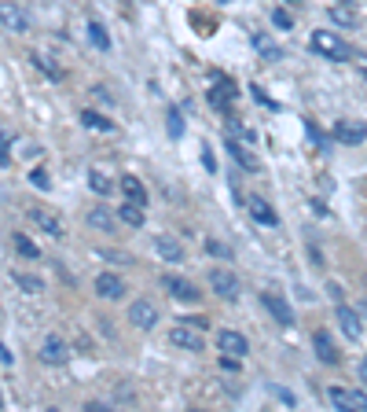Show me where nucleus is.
Segmentation results:
<instances>
[{"instance_id":"obj_4","label":"nucleus","mask_w":367,"mask_h":412,"mask_svg":"<svg viewBox=\"0 0 367 412\" xmlns=\"http://www.w3.org/2000/svg\"><path fill=\"white\" fill-rule=\"evenodd\" d=\"M331 405L338 408H353V412H367V390H345V386H331L327 390Z\"/></svg>"},{"instance_id":"obj_14","label":"nucleus","mask_w":367,"mask_h":412,"mask_svg":"<svg viewBox=\"0 0 367 412\" xmlns=\"http://www.w3.org/2000/svg\"><path fill=\"white\" fill-rule=\"evenodd\" d=\"M338 324H341V332L345 335H349V339H360L363 335V320H360V313L353 310V306H345V302H341V306H338Z\"/></svg>"},{"instance_id":"obj_34","label":"nucleus","mask_w":367,"mask_h":412,"mask_svg":"<svg viewBox=\"0 0 367 412\" xmlns=\"http://www.w3.org/2000/svg\"><path fill=\"white\" fill-rule=\"evenodd\" d=\"M99 258H106V262H133L128 254H114V250H99Z\"/></svg>"},{"instance_id":"obj_37","label":"nucleus","mask_w":367,"mask_h":412,"mask_svg":"<svg viewBox=\"0 0 367 412\" xmlns=\"http://www.w3.org/2000/svg\"><path fill=\"white\" fill-rule=\"evenodd\" d=\"M360 383H363V386H367V357H363V361H360Z\"/></svg>"},{"instance_id":"obj_11","label":"nucleus","mask_w":367,"mask_h":412,"mask_svg":"<svg viewBox=\"0 0 367 412\" xmlns=\"http://www.w3.org/2000/svg\"><path fill=\"white\" fill-rule=\"evenodd\" d=\"M217 346H221V354H235V357H246L250 354V339L243 332H221L217 335Z\"/></svg>"},{"instance_id":"obj_29","label":"nucleus","mask_w":367,"mask_h":412,"mask_svg":"<svg viewBox=\"0 0 367 412\" xmlns=\"http://www.w3.org/2000/svg\"><path fill=\"white\" fill-rule=\"evenodd\" d=\"M165 129H169V137H184V118H180L177 111H169V122H165Z\"/></svg>"},{"instance_id":"obj_24","label":"nucleus","mask_w":367,"mask_h":412,"mask_svg":"<svg viewBox=\"0 0 367 412\" xmlns=\"http://www.w3.org/2000/svg\"><path fill=\"white\" fill-rule=\"evenodd\" d=\"M89 188H92L96 195H106V191H111V188H114V181H111V177H106V173H103V169H89Z\"/></svg>"},{"instance_id":"obj_40","label":"nucleus","mask_w":367,"mask_h":412,"mask_svg":"<svg viewBox=\"0 0 367 412\" xmlns=\"http://www.w3.org/2000/svg\"><path fill=\"white\" fill-rule=\"evenodd\" d=\"M0 408H4V398H0Z\"/></svg>"},{"instance_id":"obj_39","label":"nucleus","mask_w":367,"mask_h":412,"mask_svg":"<svg viewBox=\"0 0 367 412\" xmlns=\"http://www.w3.org/2000/svg\"><path fill=\"white\" fill-rule=\"evenodd\" d=\"M287 4H297V0H287Z\"/></svg>"},{"instance_id":"obj_20","label":"nucleus","mask_w":367,"mask_h":412,"mask_svg":"<svg viewBox=\"0 0 367 412\" xmlns=\"http://www.w3.org/2000/svg\"><path fill=\"white\" fill-rule=\"evenodd\" d=\"M118 221H121V225H128V228H140V225H143V206H140V203H133V199L121 203V206H118Z\"/></svg>"},{"instance_id":"obj_25","label":"nucleus","mask_w":367,"mask_h":412,"mask_svg":"<svg viewBox=\"0 0 367 412\" xmlns=\"http://www.w3.org/2000/svg\"><path fill=\"white\" fill-rule=\"evenodd\" d=\"M15 247H18V254H23V258H40L37 243L30 240V236H23V232H15Z\"/></svg>"},{"instance_id":"obj_17","label":"nucleus","mask_w":367,"mask_h":412,"mask_svg":"<svg viewBox=\"0 0 367 412\" xmlns=\"http://www.w3.org/2000/svg\"><path fill=\"white\" fill-rule=\"evenodd\" d=\"M246 210H250V218H253L257 225H275V221H279L275 210L261 199V195H250V199H246Z\"/></svg>"},{"instance_id":"obj_38","label":"nucleus","mask_w":367,"mask_h":412,"mask_svg":"<svg viewBox=\"0 0 367 412\" xmlns=\"http://www.w3.org/2000/svg\"><path fill=\"white\" fill-rule=\"evenodd\" d=\"M363 313H367V298H363Z\"/></svg>"},{"instance_id":"obj_36","label":"nucleus","mask_w":367,"mask_h":412,"mask_svg":"<svg viewBox=\"0 0 367 412\" xmlns=\"http://www.w3.org/2000/svg\"><path fill=\"white\" fill-rule=\"evenodd\" d=\"M353 63H356V67H360V74L367 78V56H360V52H353Z\"/></svg>"},{"instance_id":"obj_9","label":"nucleus","mask_w":367,"mask_h":412,"mask_svg":"<svg viewBox=\"0 0 367 412\" xmlns=\"http://www.w3.org/2000/svg\"><path fill=\"white\" fill-rule=\"evenodd\" d=\"M162 287L172 295V298H180V302H199L202 291L191 284V280H180V276H162Z\"/></svg>"},{"instance_id":"obj_28","label":"nucleus","mask_w":367,"mask_h":412,"mask_svg":"<svg viewBox=\"0 0 367 412\" xmlns=\"http://www.w3.org/2000/svg\"><path fill=\"white\" fill-rule=\"evenodd\" d=\"M81 122H84V125H92V129H103V133H106V129H114V122H111V118H99L96 111H84V115H81Z\"/></svg>"},{"instance_id":"obj_2","label":"nucleus","mask_w":367,"mask_h":412,"mask_svg":"<svg viewBox=\"0 0 367 412\" xmlns=\"http://www.w3.org/2000/svg\"><path fill=\"white\" fill-rule=\"evenodd\" d=\"M169 342L177 346V350H187V354H202V350H206L202 332H199V328H191L187 320H184V324H177V328L169 332Z\"/></svg>"},{"instance_id":"obj_5","label":"nucleus","mask_w":367,"mask_h":412,"mask_svg":"<svg viewBox=\"0 0 367 412\" xmlns=\"http://www.w3.org/2000/svg\"><path fill=\"white\" fill-rule=\"evenodd\" d=\"M0 26L11 30V33H26L30 30V15L18 4H11V0H0Z\"/></svg>"},{"instance_id":"obj_33","label":"nucleus","mask_w":367,"mask_h":412,"mask_svg":"<svg viewBox=\"0 0 367 412\" xmlns=\"http://www.w3.org/2000/svg\"><path fill=\"white\" fill-rule=\"evenodd\" d=\"M202 166H206L209 173H217V159H213V151H209V147H202Z\"/></svg>"},{"instance_id":"obj_23","label":"nucleus","mask_w":367,"mask_h":412,"mask_svg":"<svg viewBox=\"0 0 367 412\" xmlns=\"http://www.w3.org/2000/svg\"><path fill=\"white\" fill-rule=\"evenodd\" d=\"M15 284L23 287L26 295H40V291H45V280H40V276H30V273H15Z\"/></svg>"},{"instance_id":"obj_10","label":"nucleus","mask_w":367,"mask_h":412,"mask_svg":"<svg viewBox=\"0 0 367 412\" xmlns=\"http://www.w3.org/2000/svg\"><path fill=\"white\" fill-rule=\"evenodd\" d=\"M92 287H96V295H99V298L118 302V298L125 295V280H121V276H114V273H99Z\"/></svg>"},{"instance_id":"obj_22","label":"nucleus","mask_w":367,"mask_h":412,"mask_svg":"<svg viewBox=\"0 0 367 412\" xmlns=\"http://www.w3.org/2000/svg\"><path fill=\"white\" fill-rule=\"evenodd\" d=\"M231 100H235V85H231V81H221L217 89H209V103H213V107H221V111H224Z\"/></svg>"},{"instance_id":"obj_26","label":"nucleus","mask_w":367,"mask_h":412,"mask_svg":"<svg viewBox=\"0 0 367 412\" xmlns=\"http://www.w3.org/2000/svg\"><path fill=\"white\" fill-rule=\"evenodd\" d=\"M331 23H338V26H356V11H353V8H331Z\"/></svg>"},{"instance_id":"obj_12","label":"nucleus","mask_w":367,"mask_h":412,"mask_svg":"<svg viewBox=\"0 0 367 412\" xmlns=\"http://www.w3.org/2000/svg\"><path fill=\"white\" fill-rule=\"evenodd\" d=\"M40 361L52 364V368H55V364H67V361H70V346L52 335V339H45V346H40Z\"/></svg>"},{"instance_id":"obj_8","label":"nucleus","mask_w":367,"mask_h":412,"mask_svg":"<svg viewBox=\"0 0 367 412\" xmlns=\"http://www.w3.org/2000/svg\"><path fill=\"white\" fill-rule=\"evenodd\" d=\"M30 221H33L40 232H48L52 240H62V236H67V232H62V221H59V213H52L48 206H33V210H30Z\"/></svg>"},{"instance_id":"obj_35","label":"nucleus","mask_w":367,"mask_h":412,"mask_svg":"<svg viewBox=\"0 0 367 412\" xmlns=\"http://www.w3.org/2000/svg\"><path fill=\"white\" fill-rule=\"evenodd\" d=\"M184 320L191 324V328H199V332H206V328H209V320H206V317H184Z\"/></svg>"},{"instance_id":"obj_7","label":"nucleus","mask_w":367,"mask_h":412,"mask_svg":"<svg viewBox=\"0 0 367 412\" xmlns=\"http://www.w3.org/2000/svg\"><path fill=\"white\" fill-rule=\"evenodd\" d=\"M261 306L272 313V320L279 324V328H290V324H294V310H290L275 291H261Z\"/></svg>"},{"instance_id":"obj_21","label":"nucleus","mask_w":367,"mask_h":412,"mask_svg":"<svg viewBox=\"0 0 367 412\" xmlns=\"http://www.w3.org/2000/svg\"><path fill=\"white\" fill-rule=\"evenodd\" d=\"M228 151H231V159L239 162V166H243L246 173H257V169H261V162H257V159L250 155V151H246L243 144H235V140H228Z\"/></svg>"},{"instance_id":"obj_15","label":"nucleus","mask_w":367,"mask_h":412,"mask_svg":"<svg viewBox=\"0 0 367 412\" xmlns=\"http://www.w3.org/2000/svg\"><path fill=\"white\" fill-rule=\"evenodd\" d=\"M84 225L96 228V232H114V228H118V218H114L106 206H92L89 213H84Z\"/></svg>"},{"instance_id":"obj_32","label":"nucleus","mask_w":367,"mask_h":412,"mask_svg":"<svg viewBox=\"0 0 367 412\" xmlns=\"http://www.w3.org/2000/svg\"><path fill=\"white\" fill-rule=\"evenodd\" d=\"M30 181H33L37 188H48V184H52V181H48V173H45V169H33V173H30Z\"/></svg>"},{"instance_id":"obj_41","label":"nucleus","mask_w":367,"mask_h":412,"mask_svg":"<svg viewBox=\"0 0 367 412\" xmlns=\"http://www.w3.org/2000/svg\"><path fill=\"white\" fill-rule=\"evenodd\" d=\"M221 4H224V0H221Z\"/></svg>"},{"instance_id":"obj_3","label":"nucleus","mask_w":367,"mask_h":412,"mask_svg":"<svg viewBox=\"0 0 367 412\" xmlns=\"http://www.w3.org/2000/svg\"><path fill=\"white\" fill-rule=\"evenodd\" d=\"M128 320H133V328L150 332L158 324V306H155V302H147V298H136L133 306H128Z\"/></svg>"},{"instance_id":"obj_27","label":"nucleus","mask_w":367,"mask_h":412,"mask_svg":"<svg viewBox=\"0 0 367 412\" xmlns=\"http://www.w3.org/2000/svg\"><path fill=\"white\" fill-rule=\"evenodd\" d=\"M89 37H92V45H96V48H103V52L111 48V37H106V30H103L99 23H89Z\"/></svg>"},{"instance_id":"obj_31","label":"nucleus","mask_w":367,"mask_h":412,"mask_svg":"<svg viewBox=\"0 0 367 412\" xmlns=\"http://www.w3.org/2000/svg\"><path fill=\"white\" fill-rule=\"evenodd\" d=\"M272 23H275L279 30H290V15H287L283 8H275V11H272Z\"/></svg>"},{"instance_id":"obj_6","label":"nucleus","mask_w":367,"mask_h":412,"mask_svg":"<svg viewBox=\"0 0 367 412\" xmlns=\"http://www.w3.org/2000/svg\"><path fill=\"white\" fill-rule=\"evenodd\" d=\"M209 287H213V295L224 298V302L239 298V280H235V273H228V269H213L209 273Z\"/></svg>"},{"instance_id":"obj_1","label":"nucleus","mask_w":367,"mask_h":412,"mask_svg":"<svg viewBox=\"0 0 367 412\" xmlns=\"http://www.w3.org/2000/svg\"><path fill=\"white\" fill-rule=\"evenodd\" d=\"M309 45H312L316 56H327V59H334V63H349V59H353V48L345 45L338 33H331V30H316V33L309 37Z\"/></svg>"},{"instance_id":"obj_13","label":"nucleus","mask_w":367,"mask_h":412,"mask_svg":"<svg viewBox=\"0 0 367 412\" xmlns=\"http://www.w3.org/2000/svg\"><path fill=\"white\" fill-rule=\"evenodd\" d=\"M334 140H338V144H349V147H353V144H363V140H367V125H363V122H338V125H334Z\"/></svg>"},{"instance_id":"obj_18","label":"nucleus","mask_w":367,"mask_h":412,"mask_svg":"<svg viewBox=\"0 0 367 412\" xmlns=\"http://www.w3.org/2000/svg\"><path fill=\"white\" fill-rule=\"evenodd\" d=\"M155 250L165 258V262H184V247L172 240V236H155Z\"/></svg>"},{"instance_id":"obj_16","label":"nucleus","mask_w":367,"mask_h":412,"mask_svg":"<svg viewBox=\"0 0 367 412\" xmlns=\"http://www.w3.org/2000/svg\"><path fill=\"white\" fill-rule=\"evenodd\" d=\"M312 346H316V357H319L323 364H338V361H341L338 346H334V339H331L327 332H316V335H312Z\"/></svg>"},{"instance_id":"obj_30","label":"nucleus","mask_w":367,"mask_h":412,"mask_svg":"<svg viewBox=\"0 0 367 412\" xmlns=\"http://www.w3.org/2000/svg\"><path fill=\"white\" fill-rule=\"evenodd\" d=\"M257 48H261V52H265V59H279V56H283V52H279V48L272 45V41H268V37H257Z\"/></svg>"},{"instance_id":"obj_19","label":"nucleus","mask_w":367,"mask_h":412,"mask_svg":"<svg viewBox=\"0 0 367 412\" xmlns=\"http://www.w3.org/2000/svg\"><path fill=\"white\" fill-rule=\"evenodd\" d=\"M118 184H121V191H125V199H133V203L147 206V188L140 184V177H133V173H125V177H121Z\"/></svg>"}]
</instances>
